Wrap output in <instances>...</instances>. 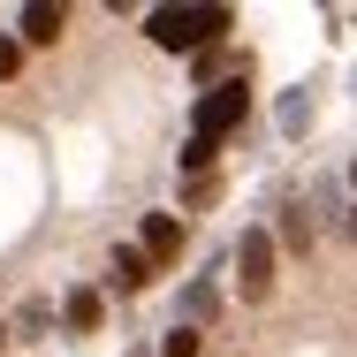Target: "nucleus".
<instances>
[{"mask_svg": "<svg viewBox=\"0 0 357 357\" xmlns=\"http://www.w3.org/2000/svg\"><path fill=\"white\" fill-rule=\"evenodd\" d=\"M15 23H23V38H31V46H61V31H69V8H54V0H31Z\"/></svg>", "mask_w": 357, "mask_h": 357, "instance_id": "obj_5", "label": "nucleus"}, {"mask_svg": "<svg viewBox=\"0 0 357 357\" xmlns=\"http://www.w3.org/2000/svg\"><path fill=\"white\" fill-rule=\"evenodd\" d=\"M107 282L130 296V289H144V282H152V259H144L137 243H114V259H107Z\"/></svg>", "mask_w": 357, "mask_h": 357, "instance_id": "obj_7", "label": "nucleus"}, {"mask_svg": "<svg viewBox=\"0 0 357 357\" xmlns=\"http://www.w3.org/2000/svg\"><path fill=\"white\" fill-rule=\"evenodd\" d=\"M312 236H319V228H312V213H304V198H282V243L289 251H312Z\"/></svg>", "mask_w": 357, "mask_h": 357, "instance_id": "obj_8", "label": "nucleus"}, {"mask_svg": "<svg viewBox=\"0 0 357 357\" xmlns=\"http://www.w3.org/2000/svg\"><path fill=\"white\" fill-rule=\"evenodd\" d=\"M160 357H198V327H175V335L160 342Z\"/></svg>", "mask_w": 357, "mask_h": 357, "instance_id": "obj_13", "label": "nucleus"}, {"mask_svg": "<svg viewBox=\"0 0 357 357\" xmlns=\"http://www.w3.org/2000/svg\"><path fill=\"white\" fill-rule=\"evenodd\" d=\"M220 31H228V8L220 0H206V8H152L144 15V38L160 54H198V46H213Z\"/></svg>", "mask_w": 357, "mask_h": 357, "instance_id": "obj_1", "label": "nucleus"}, {"mask_svg": "<svg viewBox=\"0 0 357 357\" xmlns=\"http://www.w3.org/2000/svg\"><path fill=\"white\" fill-rule=\"evenodd\" d=\"M342 236H350V243H357V206H350V213H342Z\"/></svg>", "mask_w": 357, "mask_h": 357, "instance_id": "obj_15", "label": "nucleus"}, {"mask_svg": "<svg viewBox=\"0 0 357 357\" xmlns=\"http://www.w3.org/2000/svg\"><path fill=\"white\" fill-rule=\"evenodd\" d=\"M350 183H357V160H350Z\"/></svg>", "mask_w": 357, "mask_h": 357, "instance_id": "obj_17", "label": "nucleus"}, {"mask_svg": "<svg viewBox=\"0 0 357 357\" xmlns=\"http://www.w3.org/2000/svg\"><path fill=\"white\" fill-rule=\"evenodd\" d=\"M243 107H251L243 76H228V84H206V99H198V114H190V137L220 144L228 130H243Z\"/></svg>", "mask_w": 357, "mask_h": 357, "instance_id": "obj_2", "label": "nucleus"}, {"mask_svg": "<svg viewBox=\"0 0 357 357\" xmlns=\"http://www.w3.org/2000/svg\"><path fill=\"white\" fill-rule=\"evenodd\" d=\"M236 282H243V304H259L274 289V236L266 228H243L236 236Z\"/></svg>", "mask_w": 357, "mask_h": 357, "instance_id": "obj_3", "label": "nucleus"}, {"mask_svg": "<svg viewBox=\"0 0 357 357\" xmlns=\"http://www.w3.org/2000/svg\"><path fill=\"white\" fill-rule=\"evenodd\" d=\"M213 312H220V282H213V274L183 282V304H175V327H206Z\"/></svg>", "mask_w": 357, "mask_h": 357, "instance_id": "obj_4", "label": "nucleus"}, {"mask_svg": "<svg viewBox=\"0 0 357 357\" xmlns=\"http://www.w3.org/2000/svg\"><path fill=\"white\" fill-rule=\"evenodd\" d=\"M69 327H99V289H69Z\"/></svg>", "mask_w": 357, "mask_h": 357, "instance_id": "obj_10", "label": "nucleus"}, {"mask_svg": "<svg viewBox=\"0 0 357 357\" xmlns=\"http://www.w3.org/2000/svg\"><path fill=\"white\" fill-rule=\"evenodd\" d=\"M137 251L152 259V266L175 259V251H183V220H175V213H152V220H144V236H137Z\"/></svg>", "mask_w": 357, "mask_h": 357, "instance_id": "obj_6", "label": "nucleus"}, {"mask_svg": "<svg viewBox=\"0 0 357 357\" xmlns=\"http://www.w3.org/2000/svg\"><path fill=\"white\" fill-rule=\"evenodd\" d=\"M350 99H357V69H350Z\"/></svg>", "mask_w": 357, "mask_h": 357, "instance_id": "obj_16", "label": "nucleus"}, {"mask_svg": "<svg viewBox=\"0 0 357 357\" xmlns=\"http://www.w3.org/2000/svg\"><path fill=\"white\" fill-rule=\"evenodd\" d=\"M274 122H282V137L296 144L304 130H312V91H289V99H282V114H274Z\"/></svg>", "mask_w": 357, "mask_h": 357, "instance_id": "obj_9", "label": "nucleus"}, {"mask_svg": "<svg viewBox=\"0 0 357 357\" xmlns=\"http://www.w3.org/2000/svg\"><path fill=\"white\" fill-rule=\"evenodd\" d=\"M15 327H23V335H46V327H54V304H23Z\"/></svg>", "mask_w": 357, "mask_h": 357, "instance_id": "obj_12", "label": "nucleus"}, {"mask_svg": "<svg viewBox=\"0 0 357 357\" xmlns=\"http://www.w3.org/2000/svg\"><path fill=\"white\" fill-rule=\"evenodd\" d=\"M213 152H220V144H206V137H190V144H183V152H175V160H183V175H190V183H198V175H206V167H213Z\"/></svg>", "mask_w": 357, "mask_h": 357, "instance_id": "obj_11", "label": "nucleus"}, {"mask_svg": "<svg viewBox=\"0 0 357 357\" xmlns=\"http://www.w3.org/2000/svg\"><path fill=\"white\" fill-rule=\"evenodd\" d=\"M15 69H23V46H15V38H0V84H8Z\"/></svg>", "mask_w": 357, "mask_h": 357, "instance_id": "obj_14", "label": "nucleus"}]
</instances>
